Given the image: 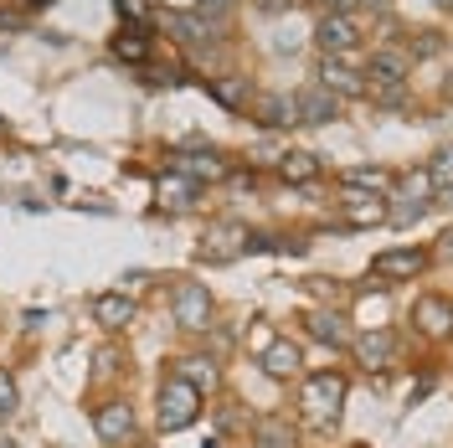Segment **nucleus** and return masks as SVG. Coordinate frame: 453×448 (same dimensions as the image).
Listing matches in <instances>:
<instances>
[{"mask_svg":"<svg viewBox=\"0 0 453 448\" xmlns=\"http://www.w3.org/2000/svg\"><path fill=\"white\" fill-rule=\"evenodd\" d=\"M273 175H279L283 186H310V181L325 175V166H319V155H310V150H288V155L273 160Z\"/></svg>","mask_w":453,"mask_h":448,"instance_id":"nucleus-14","label":"nucleus"},{"mask_svg":"<svg viewBox=\"0 0 453 448\" xmlns=\"http://www.w3.org/2000/svg\"><path fill=\"white\" fill-rule=\"evenodd\" d=\"M160 27L180 42V47H206V42H217V27L196 16V11H160Z\"/></svg>","mask_w":453,"mask_h":448,"instance_id":"nucleus-10","label":"nucleus"},{"mask_svg":"<svg viewBox=\"0 0 453 448\" xmlns=\"http://www.w3.org/2000/svg\"><path fill=\"white\" fill-rule=\"evenodd\" d=\"M412 36H418V42H407V47H402V52H407V62H412V57H433V52H443V47H449L438 31H412Z\"/></svg>","mask_w":453,"mask_h":448,"instance_id":"nucleus-28","label":"nucleus"},{"mask_svg":"<svg viewBox=\"0 0 453 448\" xmlns=\"http://www.w3.org/2000/svg\"><path fill=\"white\" fill-rule=\"evenodd\" d=\"M371 274L376 279H418V274H427V252L423 248H387L371 258Z\"/></svg>","mask_w":453,"mask_h":448,"instance_id":"nucleus-8","label":"nucleus"},{"mask_svg":"<svg viewBox=\"0 0 453 448\" xmlns=\"http://www.w3.org/2000/svg\"><path fill=\"white\" fill-rule=\"evenodd\" d=\"M361 73H366V93L371 88H407L412 62H407V52H396V47H376V52L361 62Z\"/></svg>","mask_w":453,"mask_h":448,"instance_id":"nucleus-6","label":"nucleus"},{"mask_svg":"<svg viewBox=\"0 0 453 448\" xmlns=\"http://www.w3.org/2000/svg\"><path fill=\"white\" fill-rule=\"evenodd\" d=\"M257 366L268 371V376H279V382H288V376H299V366H304V345L288 336H273L263 351H257Z\"/></svg>","mask_w":453,"mask_h":448,"instance_id":"nucleus-7","label":"nucleus"},{"mask_svg":"<svg viewBox=\"0 0 453 448\" xmlns=\"http://www.w3.org/2000/svg\"><path fill=\"white\" fill-rule=\"evenodd\" d=\"M257 124H263V129H294V124H299L294 93H268V98L257 104Z\"/></svg>","mask_w":453,"mask_h":448,"instance_id":"nucleus-21","label":"nucleus"},{"mask_svg":"<svg viewBox=\"0 0 453 448\" xmlns=\"http://www.w3.org/2000/svg\"><path fill=\"white\" fill-rule=\"evenodd\" d=\"M201 418V392L191 382H180V376H170L165 387H160V402H155V422H160V433H180V428H191Z\"/></svg>","mask_w":453,"mask_h":448,"instance_id":"nucleus-3","label":"nucleus"},{"mask_svg":"<svg viewBox=\"0 0 453 448\" xmlns=\"http://www.w3.org/2000/svg\"><path fill=\"white\" fill-rule=\"evenodd\" d=\"M412 325L433 340H449L453 336V299H438V294H423L412 305Z\"/></svg>","mask_w":453,"mask_h":448,"instance_id":"nucleus-11","label":"nucleus"},{"mask_svg":"<svg viewBox=\"0 0 453 448\" xmlns=\"http://www.w3.org/2000/svg\"><path fill=\"white\" fill-rule=\"evenodd\" d=\"M93 320L104 330H124V325H134V299L129 294H98L93 299Z\"/></svg>","mask_w":453,"mask_h":448,"instance_id":"nucleus-19","label":"nucleus"},{"mask_svg":"<svg viewBox=\"0 0 453 448\" xmlns=\"http://www.w3.org/2000/svg\"><path fill=\"white\" fill-rule=\"evenodd\" d=\"M170 320L180 325V330H191V336H201V330H211V320H217V299H211V289L206 283H175L170 289Z\"/></svg>","mask_w":453,"mask_h":448,"instance_id":"nucleus-2","label":"nucleus"},{"mask_svg":"<svg viewBox=\"0 0 453 448\" xmlns=\"http://www.w3.org/2000/svg\"><path fill=\"white\" fill-rule=\"evenodd\" d=\"M0 448H21V444H0Z\"/></svg>","mask_w":453,"mask_h":448,"instance_id":"nucleus-31","label":"nucleus"},{"mask_svg":"<svg viewBox=\"0 0 453 448\" xmlns=\"http://www.w3.org/2000/svg\"><path fill=\"white\" fill-rule=\"evenodd\" d=\"M340 325H345V320H340V314H314V340H319V345H335V351H350V330H340Z\"/></svg>","mask_w":453,"mask_h":448,"instance_id":"nucleus-24","label":"nucleus"},{"mask_svg":"<svg viewBox=\"0 0 453 448\" xmlns=\"http://www.w3.org/2000/svg\"><path fill=\"white\" fill-rule=\"evenodd\" d=\"M253 448H299V433L288 418H257L253 422Z\"/></svg>","mask_w":453,"mask_h":448,"instance_id":"nucleus-22","label":"nucleus"},{"mask_svg":"<svg viewBox=\"0 0 453 448\" xmlns=\"http://www.w3.org/2000/svg\"><path fill=\"white\" fill-rule=\"evenodd\" d=\"M433 5H438V11H453V0H433Z\"/></svg>","mask_w":453,"mask_h":448,"instance_id":"nucleus-30","label":"nucleus"},{"mask_svg":"<svg viewBox=\"0 0 453 448\" xmlns=\"http://www.w3.org/2000/svg\"><path fill=\"white\" fill-rule=\"evenodd\" d=\"M253 248V232L248 227H211L206 232V248H201V258H211V263H226V258H237V252Z\"/></svg>","mask_w":453,"mask_h":448,"instance_id":"nucleus-15","label":"nucleus"},{"mask_svg":"<svg viewBox=\"0 0 453 448\" xmlns=\"http://www.w3.org/2000/svg\"><path fill=\"white\" fill-rule=\"evenodd\" d=\"M345 392H350V382L340 371H314L310 382H304V418L314 428H335L340 407H345Z\"/></svg>","mask_w":453,"mask_h":448,"instance_id":"nucleus-1","label":"nucleus"},{"mask_svg":"<svg viewBox=\"0 0 453 448\" xmlns=\"http://www.w3.org/2000/svg\"><path fill=\"white\" fill-rule=\"evenodd\" d=\"M175 170H180V175H191L196 186H206V181H226V175H232V170L222 166V155H180Z\"/></svg>","mask_w":453,"mask_h":448,"instance_id":"nucleus-23","label":"nucleus"},{"mask_svg":"<svg viewBox=\"0 0 453 448\" xmlns=\"http://www.w3.org/2000/svg\"><path fill=\"white\" fill-rule=\"evenodd\" d=\"M340 186L345 191H371V197H387L396 186V175L392 170H381V166H350L345 175H340Z\"/></svg>","mask_w":453,"mask_h":448,"instance_id":"nucleus-18","label":"nucleus"},{"mask_svg":"<svg viewBox=\"0 0 453 448\" xmlns=\"http://www.w3.org/2000/svg\"><path fill=\"white\" fill-rule=\"evenodd\" d=\"M427 181H433V197H443V191H453V144H443L433 160H427Z\"/></svg>","mask_w":453,"mask_h":448,"instance_id":"nucleus-25","label":"nucleus"},{"mask_svg":"<svg viewBox=\"0 0 453 448\" xmlns=\"http://www.w3.org/2000/svg\"><path fill=\"white\" fill-rule=\"evenodd\" d=\"M93 433L109 448L129 444V438H134V407H129V402H104V407L93 413Z\"/></svg>","mask_w":453,"mask_h":448,"instance_id":"nucleus-9","label":"nucleus"},{"mask_svg":"<svg viewBox=\"0 0 453 448\" xmlns=\"http://www.w3.org/2000/svg\"><path fill=\"white\" fill-rule=\"evenodd\" d=\"M175 366H180L175 376H180V382H191V387H196L201 397L222 387V371H217V361H211V356H180Z\"/></svg>","mask_w":453,"mask_h":448,"instance_id":"nucleus-20","label":"nucleus"},{"mask_svg":"<svg viewBox=\"0 0 453 448\" xmlns=\"http://www.w3.org/2000/svg\"><path fill=\"white\" fill-rule=\"evenodd\" d=\"M350 351H356V361L366 366V371H381V366L392 361L396 336H392V330H361V336L350 340Z\"/></svg>","mask_w":453,"mask_h":448,"instance_id":"nucleus-16","label":"nucleus"},{"mask_svg":"<svg viewBox=\"0 0 453 448\" xmlns=\"http://www.w3.org/2000/svg\"><path fill=\"white\" fill-rule=\"evenodd\" d=\"M211 93L222 98L226 109H242V98H248V83H217V88H211Z\"/></svg>","mask_w":453,"mask_h":448,"instance_id":"nucleus-29","label":"nucleus"},{"mask_svg":"<svg viewBox=\"0 0 453 448\" xmlns=\"http://www.w3.org/2000/svg\"><path fill=\"white\" fill-rule=\"evenodd\" d=\"M314 83L345 104V98H361V93H366V73L350 67V57H319V78H314Z\"/></svg>","mask_w":453,"mask_h":448,"instance_id":"nucleus-5","label":"nucleus"},{"mask_svg":"<svg viewBox=\"0 0 453 448\" xmlns=\"http://www.w3.org/2000/svg\"><path fill=\"white\" fill-rule=\"evenodd\" d=\"M113 57L144 62V57H150V36H140V31H119V36H113Z\"/></svg>","mask_w":453,"mask_h":448,"instance_id":"nucleus-26","label":"nucleus"},{"mask_svg":"<svg viewBox=\"0 0 453 448\" xmlns=\"http://www.w3.org/2000/svg\"><path fill=\"white\" fill-rule=\"evenodd\" d=\"M155 197H160L165 212H191L196 197H201V186L191 181V175H180V170H165V175L155 181Z\"/></svg>","mask_w":453,"mask_h":448,"instance_id":"nucleus-13","label":"nucleus"},{"mask_svg":"<svg viewBox=\"0 0 453 448\" xmlns=\"http://www.w3.org/2000/svg\"><path fill=\"white\" fill-rule=\"evenodd\" d=\"M345 222L381 227L392 222V206H387V197H371V191H345Z\"/></svg>","mask_w":453,"mask_h":448,"instance_id":"nucleus-17","label":"nucleus"},{"mask_svg":"<svg viewBox=\"0 0 453 448\" xmlns=\"http://www.w3.org/2000/svg\"><path fill=\"white\" fill-rule=\"evenodd\" d=\"M294 109H299V124H335L345 104H340L335 93H325L319 83H310L294 93Z\"/></svg>","mask_w":453,"mask_h":448,"instance_id":"nucleus-12","label":"nucleus"},{"mask_svg":"<svg viewBox=\"0 0 453 448\" xmlns=\"http://www.w3.org/2000/svg\"><path fill=\"white\" fill-rule=\"evenodd\" d=\"M16 407H21V387H16V371H11V366H0V422L16 418Z\"/></svg>","mask_w":453,"mask_h":448,"instance_id":"nucleus-27","label":"nucleus"},{"mask_svg":"<svg viewBox=\"0 0 453 448\" xmlns=\"http://www.w3.org/2000/svg\"><path fill=\"white\" fill-rule=\"evenodd\" d=\"M314 47H319V57H356V47H361V16L325 11L314 21Z\"/></svg>","mask_w":453,"mask_h":448,"instance_id":"nucleus-4","label":"nucleus"}]
</instances>
